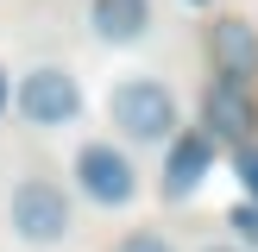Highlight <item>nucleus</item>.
Masks as SVG:
<instances>
[{
    "label": "nucleus",
    "mask_w": 258,
    "mask_h": 252,
    "mask_svg": "<svg viewBox=\"0 0 258 252\" xmlns=\"http://www.w3.org/2000/svg\"><path fill=\"white\" fill-rule=\"evenodd\" d=\"M88 19H95V32L107 38V44H133V38H145L151 7H145V0H95Z\"/></svg>",
    "instance_id": "6e6552de"
},
{
    "label": "nucleus",
    "mask_w": 258,
    "mask_h": 252,
    "mask_svg": "<svg viewBox=\"0 0 258 252\" xmlns=\"http://www.w3.org/2000/svg\"><path fill=\"white\" fill-rule=\"evenodd\" d=\"M233 170H239V183H246V202H258V145H239Z\"/></svg>",
    "instance_id": "9d476101"
},
{
    "label": "nucleus",
    "mask_w": 258,
    "mask_h": 252,
    "mask_svg": "<svg viewBox=\"0 0 258 252\" xmlns=\"http://www.w3.org/2000/svg\"><path fill=\"white\" fill-rule=\"evenodd\" d=\"M120 252H176V246L158 239V233H133V239H120Z\"/></svg>",
    "instance_id": "9b49d317"
},
{
    "label": "nucleus",
    "mask_w": 258,
    "mask_h": 252,
    "mask_svg": "<svg viewBox=\"0 0 258 252\" xmlns=\"http://www.w3.org/2000/svg\"><path fill=\"white\" fill-rule=\"evenodd\" d=\"M202 120H208V139L221 145V139H246L252 126H258V101H252V82H214L208 88V101H202Z\"/></svg>",
    "instance_id": "39448f33"
},
{
    "label": "nucleus",
    "mask_w": 258,
    "mask_h": 252,
    "mask_svg": "<svg viewBox=\"0 0 258 252\" xmlns=\"http://www.w3.org/2000/svg\"><path fill=\"white\" fill-rule=\"evenodd\" d=\"M214 170V139L208 133H170V158H164V196H196V183Z\"/></svg>",
    "instance_id": "423d86ee"
},
{
    "label": "nucleus",
    "mask_w": 258,
    "mask_h": 252,
    "mask_svg": "<svg viewBox=\"0 0 258 252\" xmlns=\"http://www.w3.org/2000/svg\"><path fill=\"white\" fill-rule=\"evenodd\" d=\"M208 50H214V70L227 82H252L258 76V32L246 19H214L208 25Z\"/></svg>",
    "instance_id": "0eeeda50"
},
{
    "label": "nucleus",
    "mask_w": 258,
    "mask_h": 252,
    "mask_svg": "<svg viewBox=\"0 0 258 252\" xmlns=\"http://www.w3.org/2000/svg\"><path fill=\"white\" fill-rule=\"evenodd\" d=\"M208 252H239V246H208Z\"/></svg>",
    "instance_id": "ddd939ff"
},
{
    "label": "nucleus",
    "mask_w": 258,
    "mask_h": 252,
    "mask_svg": "<svg viewBox=\"0 0 258 252\" xmlns=\"http://www.w3.org/2000/svg\"><path fill=\"white\" fill-rule=\"evenodd\" d=\"M7 221L19 239H32V246H57L63 233H70V196H63L57 183H44V176H32V183H19L7 196Z\"/></svg>",
    "instance_id": "f03ea898"
},
{
    "label": "nucleus",
    "mask_w": 258,
    "mask_h": 252,
    "mask_svg": "<svg viewBox=\"0 0 258 252\" xmlns=\"http://www.w3.org/2000/svg\"><path fill=\"white\" fill-rule=\"evenodd\" d=\"M227 227H233V233L246 239V246H258V202H239V208L227 214Z\"/></svg>",
    "instance_id": "1a4fd4ad"
},
{
    "label": "nucleus",
    "mask_w": 258,
    "mask_h": 252,
    "mask_svg": "<svg viewBox=\"0 0 258 252\" xmlns=\"http://www.w3.org/2000/svg\"><path fill=\"white\" fill-rule=\"evenodd\" d=\"M107 120L133 145H164L176 133V95L164 82H151V76H133V82H120L107 95Z\"/></svg>",
    "instance_id": "f257e3e1"
},
{
    "label": "nucleus",
    "mask_w": 258,
    "mask_h": 252,
    "mask_svg": "<svg viewBox=\"0 0 258 252\" xmlns=\"http://www.w3.org/2000/svg\"><path fill=\"white\" fill-rule=\"evenodd\" d=\"M189 7H202V0H189Z\"/></svg>",
    "instance_id": "4468645a"
},
{
    "label": "nucleus",
    "mask_w": 258,
    "mask_h": 252,
    "mask_svg": "<svg viewBox=\"0 0 258 252\" xmlns=\"http://www.w3.org/2000/svg\"><path fill=\"white\" fill-rule=\"evenodd\" d=\"M0 113H7V70H0Z\"/></svg>",
    "instance_id": "f8f14e48"
},
{
    "label": "nucleus",
    "mask_w": 258,
    "mask_h": 252,
    "mask_svg": "<svg viewBox=\"0 0 258 252\" xmlns=\"http://www.w3.org/2000/svg\"><path fill=\"white\" fill-rule=\"evenodd\" d=\"M19 113L32 126H70L76 113H82V82H76L70 70H57V63H44V70H32L19 82Z\"/></svg>",
    "instance_id": "20e7f679"
},
{
    "label": "nucleus",
    "mask_w": 258,
    "mask_h": 252,
    "mask_svg": "<svg viewBox=\"0 0 258 252\" xmlns=\"http://www.w3.org/2000/svg\"><path fill=\"white\" fill-rule=\"evenodd\" d=\"M76 183H82L88 202H101V208H126V202L139 196V170L126 151H113V139H95V145L76 151Z\"/></svg>",
    "instance_id": "7ed1b4c3"
}]
</instances>
